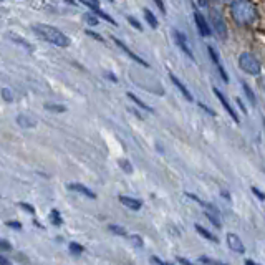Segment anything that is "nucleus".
Wrapping results in <instances>:
<instances>
[{"label": "nucleus", "mask_w": 265, "mask_h": 265, "mask_svg": "<svg viewBox=\"0 0 265 265\" xmlns=\"http://www.w3.org/2000/svg\"><path fill=\"white\" fill-rule=\"evenodd\" d=\"M232 18L241 25H250L258 18V9L250 0H237L230 5Z\"/></svg>", "instance_id": "obj_1"}, {"label": "nucleus", "mask_w": 265, "mask_h": 265, "mask_svg": "<svg viewBox=\"0 0 265 265\" xmlns=\"http://www.w3.org/2000/svg\"><path fill=\"white\" fill-rule=\"evenodd\" d=\"M34 30L39 34L40 37H43L48 43H52V45H56V47H68L70 45V39L61 34L58 28L52 27V25H45V23H37Z\"/></svg>", "instance_id": "obj_2"}, {"label": "nucleus", "mask_w": 265, "mask_h": 265, "mask_svg": "<svg viewBox=\"0 0 265 265\" xmlns=\"http://www.w3.org/2000/svg\"><path fill=\"white\" fill-rule=\"evenodd\" d=\"M239 67L242 68V72H245L247 75H252V77H257V75H260V72H262L260 61H258L252 53H247V52L239 56Z\"/></svg>", "instance_id": "obj_3"}, {"label": "nucleus", "mask_w": 265, "mask_h": 265, "mask_svg": "<svg viewBox=\"0 0 265 265\" xmlns=\"http://www.w3.org/2000/svg\"><path fill=\"white\" fill-rule=\"evenodd\" d=\"M209 18H211L212 28L217 31L220 39L225 40V39H227V25H225L224 17L220 15V12H219L217 9H211V12H209Z\"/></svg>", "instance_id": "obj_4"}, {"label": "nucleus", "mask_w": 265, "mask_h": 265, "mask_svg": "<svg viewBox=\"0 0 265 265\" xmlns=\"http://www.w3.org/2000/svg\"><path fill=\"white\" fill-rule=\"evenodd\" d=\"M194 20H195V25H197L201 35H203V37H211L212 30L209 28V25H207V20H206L204 15L201 14L199 10H194Z\"/></svg>", "instance_id": "obj_5"}, {"label": "nucleus", "mask_w": 265, "mask_h": 265, "mask_svg": "<svg viewBox=\"0 0 265 265\" xmlns=\"http://www.w3.org/2000/svg\"><path fill=\"white\" fill-rule=\"evenodd\" d=\"M212 91L214 93H216V96H217V100H219V102H220V105H222L224 106V110L227 111V113H229V115H230V118L232 119H234V121L236 123H239V116H237V113L234 111V108H232V106L229 105V102H227V100H225V96H224V93L222 91H220L219 90V88H216V86H214L212 88Z\"/></svg>", "instance_id": "obj_6"}, {"label": "nucleus", "mask_w": 265, "mask_h": 265, "mask_svg": "<svg viewBox=\"0 0 265 265\" xmlns=\"http://www.w3.org/2000/svg\"><path fill=\"white\" fill-rule=\"evenodd\" d=\"M227 245H229L230 250L237 252V254H244V252H245L244 242L241 241V237H239L237 234H232V232L227 234Z\"/></svg>", "instance_id": "obj_7"}, {"label": "nucleus", "mask_w": 265, "mask_h": 265, "mask_svg": "<svg viewBox=\"0 0 265 265\" xmlns=\"http://www.w3.org/2000/svg\"><path fill=\"white\" fill-rule=\"evenodd\" d=\"M173 35H174V39H176V43H178V47L182 50V52H184L189 58L191 60H194V55H192V52H191V48H189V45H187V40H186V35L184 34H181V31H178V30H174L173 31Z\"/></svg>", "instance_id": "obj_8"}, {"label": "nucleus", "mask_w": 265, "mask_h": 265, "mask_svg": "<svg viewBox=\"0 0 265 265\" xmlns=\"http://www.w3.org/2000/svg\"><path fill=\"white\" fill-rule=\"evenodd\" d=\"M113 42H115V43H116V45H118L119 48H121V50H123V52H124L126 55H128V56H129V58H131V60H135L136 63H140V65H143L144 68H149V63H148V61H144V60L141 58V56H138V55H135V53H132V52H131V50H129L128 47H126V45H124V43H123L121 40H118V39H115V37H113Z\"/></svg>", "instance_id": "obj_9"}, {"label": "nucleus", "mask_w": 265, "mask_h": 265, "mask_svg": "<svg viewBox=\"0 0 265 265\" xmlns=\"http://www.w3.org/2000/svg\"><path fill=\"white\" fill-rule=\"evenodd\" d=\"M169 80H171L173 81V83H174V86L176 88H178V90L182 93V96H184L186 100H187V102H194V98H192V94L191 93H189V90H187V88L184 86V85H182L181 83V80L179 78H176L174 77V75L173 73H169Z\"/></svg>", "instance_id": "obj_10"}, {"label": "nucleus", "mask_w": 265, "mask_h": 265, "mask_svg": "<svg viewBox=\"0 0 265 265\" xmlns=\"http://www.w3.org/2000/svg\"><path fill=\"white\" fill-rule=\"evenodd\" d=\"M119 201H121L123 206H126L131 211H140L141 209V201H138L135 197H129V195H119Z\"/></svg>", "instance_id": "obj_11"}, {"label": "nucleus", "mask_w": 265, "mask_h": 265, "mask_svg": "<svg viewBox=\"0 0 265 265\" xmlns=\"http://www.w3.org/2000/svg\"><path fill=\"white\" fill-rule=\"evenodd\" d=\"M68 189H72V191H77L80 194H83L86 195V197H90V199H96V194H94L93 191H90L86 186L83 184H78V182H72V184H68Z\"/></svg>", "instance_id": "obj_12"}, {"label": "nucleus", "mask_w": 265, "mask_h": 265, "mask_svg": "<svg viewBox=\"0 0 265 265\" xmlns=\"http://www.w3.org/2000/svg\"><path fill=\"white\" fill-rule=\"evenodd\" d=\"M194 227H195V230H197L201 236H203L204 239H207V241H211V242H214V244H217V242H219V241H217V237L214 236V234H211V232L207 230V229H204V227L201 225V224H195Z\"/></svg>", "instance_id": "obj_13"}, {"label": "nucleus", "mask_w": 265, "mask_h": 265, "mask_svg": "<svg viewBox=\"0 0 265 265\" xmlns=\"http://www.w3.org/2000/svg\"><path fill=\"white\" fill-rule=\"evenodd\" d=\"M143 12H144V18H146V22L149 23V27L151 28H157V25H159V23H157V18L154 17L153 12H151L149 9H144Z\"/></svg>", "instance_id": "obj_14"}, {"label": "nucleus", "mask_w": 265, "mask_h": 265, "mask_svg": "<svg viewBox=\"0 0 265 265\" xmlns=\"http://www.w3.org/2000/svg\"><path fill=\"white\" fill-rule=\"evenodd\" d=\"M128 98H129V100H132V102H135V103H136L138 106H140V108H143L144 111H149V113H153V108H149V106H148L146 103H144V102H141V100L138 98L135 93H131V91H129V93H128Z\"/></svg>", "instance_id": "obj_15"}, {"label": "nucleus", "mask_w": 265, "mask_h": 265, "mask_svg": "<svg viewBox=\"0 0 265 265\" xmlns=\"http://www.w3.org/2000/svg\"><path fill=\"white\" fill-rule=\"evenodd\" d=\"M17 123L20 126H23V128H31V126H35L34 119L28 118V116H25V115H18L17 116Z\"/></svg>", "instance_id": "obj_16"}, {"label": "nucleus", "mask_w": 265, "mask_h": 265, "mask_svg": "<svg viewBox=\"0 0 265 265\" xmlns=\"http://www.w3.org/2000/svg\"><path fill=\"white\" fill-rule=\"evenodd\" d=\"M242 88H244V91H245V94H247V98L250 100V103H257V98H255V94H254V91L250 90V86L245 83V81H242Z\"/></svg>", "instance_id": "obj_17"}, {"label": "nucleus", "mask_w": 265, "mask_h": 265, "mask_svg": "<svg viewBox=\"0 0 265 265\" xmlns=\"http://www.w3.org/2000/svg\"><path fill=\"white\" fill-rule=\"evenodd\" d=\"M50 219H52V222L55 224V225H61L63 224V220H61V217H60V212L58 211H52V214H50Z\"/></svg>", "instance_id": "obj_18"}, {"label": "nucleus", "mask_w": 265, "mask_h": 265, "mask_svg": "<svg viewBox=\"0 0 265 265\" xmlns=\"http://www.w3.org/2000/svg\"><path fill=\"white\" fill-rule=\"evenodd\" d=\"M70 250L73 252L75 255H80V254H83V245H80L77 242H72L70 244Z\"/></svg>", "instance_id": "obj_19"}, {"label": "nucleus", "mask_w": 265, "mask_h": 265, "mask_svg": "<svg viewBox=\"0 0 265 265\" xmlns=\"http://www.w3.org/2000/svg\"><path fill=\"white\" fill-rule=\"evenodd\" d=\"M119 166L123 168V171H124V173H128V174H131V173H132V166L129 164V161L121 159V161H119Z\"/></svg>", "instance_id": "obj_20"}, {"label": "nucleus", "mask_w": 265, "mask_h": 265, "mask_svg": "<svg viewBox=\"0 0 265 265\" xmlns=\"http://www.w3.org/2000/svg\"><path fill=\"white\" fill-rule=\"evenodd\" d=\"M110 230L113 232V234H116V236H126V230L123 229V227H119V225H110Z\"/></svg>", "instance_id": "obj_21"}, {"label": "nucleus", "mask_w": 265, "mask_h": 265, "mask_svg": "<svg viewBox=\"0 0 265 265\" xmlns=\"http://www.w3.org/2000/svg\"><path fill=\"white\" fill-rule=\"evenodd\" d=\"M47 110H50V111H56V113H63V111H67L65 106H61V105H47Z\"/></svg>", "instance_id": "obj_22"}, {"label": "nucleus", "mask_w": 265, "mask_h": 265, "mask_svg": "<svg viewBox=\"0 0 265 265\" xmlns=\"http://www.w3.org/2000/svg\"><path fill=\"white\" fill-rule=\"evenodd\" d=\"M207 52H209L211 53V58H212V61L214 63H216V65H219V56H217V52H216V50H214L212 47H207Z\"/></svg>", "instance_id": "obj_23"}, {"label": "nucleus", "mask_w": 265, "mask_h": 265, "mask_svg": "<svg viewBox=\"0 0 265 265\" xmlns=\"http://www.w3.org/2000/svg\"><path fill=\"white\" fill-rule=\"evenodd\" d=\"M2 98L5 100V102H12V100H14V96H12V93H10V90H7V88H4L2 90Z\"/></svg>", "instance_id": "obj_24"}, {"label": "nucleus", "mask_w": 265, "mask_h": 265, "mask_svg": "<svg viewBox=\"0 0 265 265\" xmlns=\"http://www.w3.org/2000/svg\"><path fill=\"white\" fill-rule=\"evenodd\" d=\"M206 217H207V219H209V220H211V222H212L214 225H216V227H217V229H220V222H219V220H217L216 217H214V216H212V214H211V212H206Z\"/></svg>", "instance_id": "obj_25"}, {"label": "nucleus", "mask_w": 265, "mask_h": 265, "mask_svg": "<svg viewBox=\"0 0 265 265\" xmlns=\"http://www.w3.org/2000/svg\"><path fill=\"white\" fill-rule=\"evenodd\" d=\"M128 22L132 25V27H135L136 30H143V27H141V23L136 20V18H132V17H128Z\"/></svg>", "instance_id": "obj_26"}, {"label": "nucleus", "mask_w": 265, "mask_h": 265, "mask_svg": "<svg viewBox=\"0 0 265 265\" xmlns=\"http://www.w3.org/2000/svg\"><path fill=\"white\" fill-rule=\"evenodd\" d=\"M85 20H86L88 23H90V25H96V23H98V18L93 17L91 14H86V15H85Z\"/></svg>", "instance_id": "obj_27"}, {"label": "nucleus", "mask_w": 265, "mask_h": 265, "mask_svg": "<svg viewBox=\"0 0 265 265\" xmlns=\"http://www.w3.org/2000/svg\"><path fill=\"white\" fill-rule=\"evenodd\" d=\"M20 207H22V209H25V211H28L30 214H35V207L27 204V203H20Z\"/></svg>", "instance_id": "obj_28"}, {"label": "nucleus", "mask_w": 265, "mask_h": 265, "mask_svg": "<svg viewBox=\"0 0 265 265\" xmlns=\"http://www.w3.org/2000/svg\"><path fill=\"white\" fill-rule=\"evenodd\" d=\"M252 192H254V194L257 195V197H258V199H262V201H265V194H263L262 191H258V189H257V187H252Z\"/></svg>", "instance_id": "obj_29"}, {"label": "nucleus", "mask_w": 265, "mask_h": 265, "mask_svg": "<svg viewBox=\"0 0 265 265\" xmlns=\"http://www.w3.org/2000/svg\"><path fill=\"white\" fill-rule=\"evenodd\" d=\"M7 225L12 227V229H22V224L20 222H15V220H9Z\"/></svg>", "instance_id": "obj_30"}, {"label": "nucleus", "mask_w": 265, "mask_h": 265, "mask_svg": "<svg viewBox=\"0 0 265 265\" xmlns=\"http://www.w3.org/2000/svg\"><path fill=\"white\" fill-rule=\"evenodd\" d=\"M86 34H88V35H90V37H93V39H96L98 42H105V40H103V37H102V35H98V34H94V31H91V30H88V31H86Z\"/></svg>", "instance_id": "obj_31"}, {"label": "nucleus", "mask_w": 265, "mask_h": 265, "mask_svg": "<svg viewBox=\"0 0 265 265\" xmlns=\"http://www.w3.org/2000/svg\"><path fill=\"white\" fill-rule=\"evenodd\" d=\"M0 249H2V250H5V252H9V250H12V245L9 244V242H2V241H0Z\"/></svg>", "instance_id": "obj_32"}, {"label": "nucleus", "mask_w": 265, "mask_h": 265, "mask_svg": "<svg viewBox=\"0 0 265 265\" xmlns=\"http://www.w3.org/2000/svg\"><path fill=\"white\" fill-rule=\"evenodd\" d=\"M131 239H132V242H135L136 245H140V247H141V245H143V239H141L140 236H132Z\"/></svg>", "instance_id": "obj_33"}, {"label": "nucleus", "mask_w": 265, "mask_h": 265, "mask_svg": "<svg viewBox=\"0 0 265 265\" xmlns=\"http://www.w3.org/2000/svg\"><path fill=\"white\" fill-rule=\"evenodd\" d=\"M199 106H201V108H203L204 111H207V113H209V115H211V116H216V113H214V111H212L211 108H207V106H206V105H203V103H199Z\"/></svg>", "instance_id": "obj_34"}, {"label": "nucleus", "mask_w": 265, "mask_h": 265, "mask_svg": "<svg viewBox=\"0 0 265 265\" xmlns=\"http://www.w3.org/2000/svg\"><path fill=\"white\" fill-rule=\"evenodd\" d=\"M154 2H156V5H157V9H159V10L162 12V14H164V12H166V9H164V4H162V0H154Z\"/></svg>", "instance_id": "obj_35"}, {"label": "nucleus", "mask_w": 265, "mask_h": 265, "mask_svg": "<svg viewBox=\"0 0 265 265\" xmlns=\"http://www.w3.org/2000/svg\"><path fill=\"white\" fill-rule=\"evenodd\" d=\"M199 7H209V0H197Z\"/></svg>", "instance_id": "obj_36"}, {"label": "nucleus", "mask_w": 265, "mask_h": 265, "mask_svg": "<svg viewBox=\"0 0 265 265\" xmlns=\"http://www.w3.org/2000/svg\"><path fill=\"white\" fill-rule=\"evenodd\" d=\"M151 262H154V263H159V265H162L164 262L161 260V258H157V257H151Z\"/></svg>", "instance_id": "obj_37"}, {"label": "nucleus", "mask_w": 265, "mask_h": 265, "mask_svg": "<svg viewBox=\"0 0 265 265\" xmlns=\"http://www.w3.org/2000/svg\"><path fill=\"white\" fill-rule=\"evenodd\" d=\"M199 262H203V263H211L212 260H211V258H207V257H201Z\"/></svg>", "instance_id": "obj_38"}, {"label": "nucleus", "mask_w": 265, "mask_h": 265, "mask_svg": "<svg viewBox=\"0 0 265 265\" xmlns=\"http://www.w3.org/2000/svg\"><path fill=\"white\" fill-rule=\"evenodd\" d=\"M106 77H108L111 81H115V83H116V81H118V78L115 77V75H113V73H106Z\"/></svg>", "instance_id": "obj_39"}, {"label": "nucleus", "mask_w": 265, "mask_h": 265, "mask_svg": "<svg viewBox=\"0 0 265 265\" xmlns=\"http://www.w3.org/2000/svg\"><path fill=\"white\" fill-rule=\"evenodd\" d=\"M237 105H239V108H241V110H242L244 113H245V111H247V110H245V106H244V103L241 102V100H237Z\"/></svg>", "instance_id": "obj_40"}, {"label": "nucleus", "mask_w": 265, "mask_h": 265, "mask_svg": "<svg viewBox=\"0 0 265 265\" xmlns=\"http://www.w3.org/2000/svg\"><path fill=\"white\" fill-rule=\"evenodd\" d=\"M0 263H2V265H7V263H9V260H7V258H5V257L0 255Z\"/></svg>", "instance_id": "obj_41"}, {"label": "nucleus", "mask_w": 265, "mask_h": 265, "mask_svg": "<svg viewBox=\"0 0 265 265\" xmlns=\"http://www.w3.org/2000/svg\"><path fill=\"white\" fill-rule=\"evenodd\" d=\"M178 262H179V263H186V265H189V263H191V262H189V260H186V258H181V257L178 258Z\"/></svg>", "instance_id": "obj_42"}, {"label": "nucleus", "mask_w": 265, "mask_h": 265, "mask_svg": "<svg viewBox=\"0 0 265 265\" xmlns=\"http://www.w3.org/2000/svg\"><path fill=\"white\" fill-rule=\"evenodd\" d=\"M219 2H232V0H219Z\"/></svg>", "instance_id": "obj_43"}, {"label": "nucleus", "mask_w": 265, "mask_h": 265, "mask_svg": "<svg viewBox=\"0 0 265 265\" xmlns=\"http://www.w3.org/2000/svg\"><path fill=\"white\" fill-rule=\"evenodd\" d=\"M263 128H265V119H263Z\"/></svg>", "instance_id": "obj_44"}]
</instances>
